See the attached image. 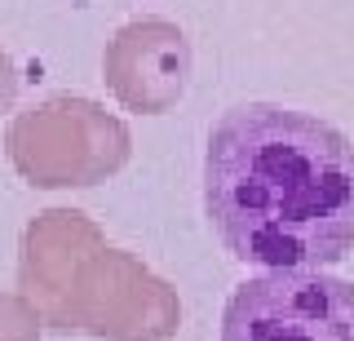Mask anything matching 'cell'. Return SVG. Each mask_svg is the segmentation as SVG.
I'll use <instances>...</instances> for the list:
<instances>
[{
    "mask_svg": "<svg viewBox=\"0 0 354 341\" xmlns=\"http://www.w3.org/2000/svg\"><path fill=\"white\" fill-rule=\"evenodd\" d=\"M204 213L248 266H337L354 252V142L292 107H230L208 133Z\"/></svg>",
    "mask_w": 354,
    "mask_h": 341,
    "instance_id": "6da1fadb",
    "label": "cell"
},
{
    "mask_svg": "<svg viewBox=\"0 0 354 341\" xmlns=\"http://www.w3.org/2000/svg\"><path fill=\"white\" fill-rule=\"evenodd\" d=\"M18 288L53 333L97 341H169L182 302L133 252L111 248L75 208H49L22 235Z\"/></svg>",
    "mask_w": 354,
    "mask_h": 341,
    "instance_id": "7a4b0ae2",
    "label": "cell"
},
{
    "mask_svg": "<svg viewBox=\"0 0 354 341\" xmlns=\"http://www.w3.org/2000/svg\"><path fill=\"white\" fill-rule=\"evenodd\" d=\"M9 160L31 186H93L129 160V129L88 98H49L9 125Z\"/></svg>",
    "mask_w": 354,
    "mask_h": 341,
    "instance_id": "3957f363",
    "label": "cell"
},
{
    "mask_svg": "<svg viewBox=\"0 0 354 341\" xmlns=\"http://www.w3.org/2000/svg\"><path fill=\"white\" fill-rule=\"evenodd\" d=\"M221 341H354V284L324 270H266L226 302Z\"/></svg>",
    "mask_w": 354,
    "mask_h": 341,
    "instance_id": "277c9868",
    "label": "cell"
},
{
    "mask_svg": "<svg viewBox=\"0 0 354 341\" xmlns=\"http://www.w3.org/2000/svg\"><path fill=\"white\" fill-rule=\"evenodd\" d=\"M102 71L111 93L120 98V107L142 116H160L186 93L191 45L173 23L142 18V23H129L124 31H115V40L106 45Z\"/></svg>",
    "mask_w": 354,
    "mask_h": 341,
    "instance_id": "5b68a950",
    "label": "cell"
},
{
    "mask_svg": "<svg viewBox=\"0 0 354 341\" xmlns=\"http://www.w3.org/2000/svg\"><path fill=\"white\" fill-rule=\"evenodd\" d=\"M44 319L22 293H0V341H40Z\"/></svg>",
    "mask_w": 354,
    "mask_h": 341,
    "instance_id": "8992f818",
    "label": "cell"
},
{
    "mask_svg": "<svg viewBox=\"0 0 354 341\" xmlns=\"http://www.w3.org/2000/svg\"><path fill=\"white\" fill-rule=\"evenodd\" d=\"M14 98H18V71H14V62H9V53L0 49V111H9Z\"/></svg>",
    "mask_w": 354,
    "mask_h": 341,
    "instance_id": "52a82bcc",
    "label": "cell"
}]
</instances>
